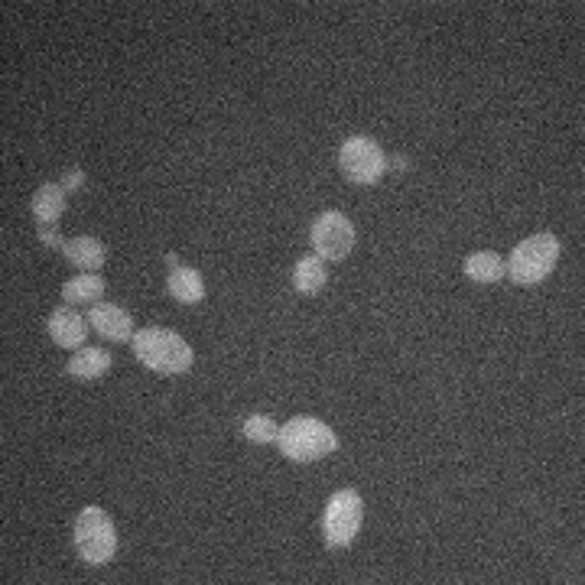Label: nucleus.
<instances>
[{"label":"nucleus","mask_w":585,"mask_h":585,"mask_svg":"<svg viewBox=\"0 0 585 585\" xmlns=\"http://www.w3.org/2000/svg\"><path fill=\"white\" fill-rule=\"evenodd\" d=\"M312 247L322 260H345L355 247V225L342 212H322L312 221Z\"/></svg>","instance_id":"7"},{"label":"nucleus","mask_w":585,"mask_h":585,"mask_svg":"<svg viewBox=\"0 0 585 585\" xmlns=\"http://www.w3.org/2000/svg\"><path fill=\"white\" fill-rule=\"evenodd\" d=\"M30 212L36 218V225H59V218L65 212V189L62 182H46V186H39L33 202H30Z\"/></svg>","instance_id":"13"},{"label":"nucleus","mask_w":585,"mask_h":585,"mask_svg":"<svg viewBox=\"0 0 585 585\" xmlns=\"http://www.w3.org/2000/svg\"><path fill=\"white\" fill-rule=\"evenodd\" d=\"M338 166H342L345 179L355 182V186H374L384 176L387 156L381 143L371 137H348L342 150H338Z\"/></svg>","instance_id":"6"},{"label":"nucleus","mask_w":585,"mask_h":585,"mask_svg":"<svg viewBox=\"0 0 585 585\" xmlns=\"http://www.w3.org/2000/svg\"><path fill=\"white\" fill-rule=\"evenodd\" d=\"M556 260H559V238L550 231H543V234H530L527 241H520L504 264H507V277L517 286H537L553 273Z\"/></svg>","instance_id":"3"},{"label":"nucleus","mask_w":585,"mask_h":585,"mask_svg":"<svg viewBox=\"0 0 585 585\" xmlns=\"http://www.w3.org/2000/svg\"><path fill=\"white\" fill-rule=\"evenodd\" d=\"M75 553L85 559L88 566L111 563L117 553V530L114 520L104 507L91 504L75 517Z\"/></svg>","instance_id":"4"},{"label":"nucleus","mask_w":585,"mask_h":585,"mask_svg":"<svg viewBox=\"0 0 585 585\" xmlns=\"http://www.w3.org/2000/svg\"><path fill=\"white\" fill-rule=\"evenodd\" d=\"M39 241L52 247V251H56V247H65V238L56 231V225H39Z\"/></svg>","instance_id":"18"},{"label":"nucleus","mask_w":585,"mask_h":585,"mask_svg":"<svg viewBox=\"0 0 585 585\" xmlns=\"http://www.w3.org/2000/svg\"><path fill=\"white\" fill-rule=\"evenodd\" d=\"M325 283H329V270H325V260L319 254H309V257H299L296 260V267H293V286H296V293L316 296V293H322Z\"/></svg>","instance_id":"14"},{"label":"nucleus","mask_w":585,"mask_h":585,"mask_svg":"<svg viewBox=\"0 0 585 585\" xmlns=\"http://www.w3.org/2000/svg\"><path fill=\"white\" fill-rule=\"evenodd\" d=\"M465 277L475 283H498L501 277H507V264L501 254L494 251H478L465 257Z\"/></svg>","instance_id":"16"},{"label":"nucleus","mask_w":585,"mask_h":585,"mask_svg":"<svg viewBox=\"0 0 585 585\" xmlns=\"http://www.w3.org/2000/svg\"><path fill=\"white\" fill-rule=\"evenodd\" d=\"M241 433L247 442H257V446H270V442L280 439V426L270 420L264 413H251L247 420L241 423Z\"/></svg>","instance_id":"17"},{"label":"nucleus","mask_w":585,"mask_h":585,"mask_svg":"<svg viewBox=\"0 0 585 585\" xmlns=\"http://www.w3.org/2000/svg\"><path fill=\"white\" fill-rule=\"evenodd\" d=\"M111 351L108 348H75V355L69 358V364H65V371H69L75 381H98V377H104L111 371Z\"/></svg>","instance_id":"10"},{"label":"nucleus","mask_w":585,"mask_h":585,"mask_svg":"<svg viewBox=\"0 0 585 585\" xmlns=\"http://www.w3.org/2000/svg\"><path fill=\"white\" fill-rule=\"evenodd\" d=\"M49 335L59 348H82L88 335V316H78L75 309L62 306L49 316Z\"/></svg>","instance_id":"9"},{"label":"nucleus","mask_w":585,"mask_h":585,"mask_svg":"<svg viewBox=\"0 0 585 585\" xmlns=\"http://www.w3.org/2000/svg\"><path fill=\"white\" fill-rule=\"evenodd\" d=\"M130 348L143 368L156 374H186L195 361V351L186 338L173 329H163V325H147V329L134 332Z\"/></svg>","instance_id":"1"},{"label":"nucleus","mask_w":585,"mask_h":585,"mask_svg":"<svg viewBox=\"0 0 585 585\" xmlns=\"http://www.w3.org/2000/svg\"><path fill=\"white\" fill-rule=\"evenodd\" d=\"M85 182V173L82 169H69V176H65V182H62V189L65 192H72V189H78Z\"/></svg>","instance_id":"19"},{"label":"nucleus","mask_w":585,"mask_h":585,"mask_svg":"<svg viewBox=\"0 0 585 585\" xmlns=\"http://www.w3.org/2000/svg\"><path fill=\"white\" fill-rule=\"evenodd\" d=\"M166 290H169V296L176 299V303L195 306V303H202L205 299V280L195 267H173L169 270V277H166Z\"/></svg>","instance_id":"11"},{"label":"nucleus","mask_w":585,"mask_h":585,"mask_svg":"<svg viewBox=\"0 0 585 585\" xmlns=\"http://www.w3.org/2000/svg\"><path fill=\"white\" fill-rule=\"evenodd\" d=\"M104 277L101 273H78V277L65 280L62 283V299L69 306H78V303H101V293H104Z\"/></svg>","instance_id":"15"},{"label":"nucleus","mask_w":585,"mask_h":585,"mask_svg":"<svg viewBox=\"0 0 585 585\" xmlns=\"http://www.w3.org/2000/svg\"><path fill=\"white\" fill-rule=\"evenodd\" d=\"M88 325L108 342H130L134 338V319L130 312L114 303H95L88 309Z\"/></svg>","instance_id":"8"},{"label":"nucleus","mask_w":585,"mask_h":585,"mask_svg":"<svg viewBox=\"0 0 585 585\" xmlns=\"http://www.w3.org/2000/svg\"><path fill=\"white\" fill-rule=\"evenodd\" d=\"M62 254L69 257L72 267H82V273H98L104 267V260H108L104 244L98 238H91V234H82V238L65 241Z\"/></svg>","instance_id":"12"},{"label":"nucleus","mask_w":585,"mask_h":585,"mask_svg":"<svg viewBox=\"0 0 585 585\" xmlns=\"http://www.w3.org/2000/svg\"><path fill=\"white\" fill-rule=\"evenodd\" d=\"M280 452L290 462H319L325 455H332L338 449V436L329 423L316 420V416H293L290 423L280 426V439H277Z\"/></svg>","instance_id":"2"},{"label":"nucleus","mask_w":585,"mask_h":585,"mask_svg":"<svg viewBox=\"0 0 585 585\" xmlns=\"http://www.w3.org/2000/svg\"><path fill=\"white\" fill-rule=\"evenodd\" d=\"M361 520H364V501L355 488H342L335 491L329 504H325L322 511V537H325V546L329 550H342L351 540L358 537L361 530Z\"/></svg>","instance_id":"5"}]
</instances>
